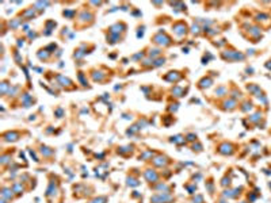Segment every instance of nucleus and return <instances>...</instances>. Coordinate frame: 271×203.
I'll list each match as a JSON object with an SVG mask.
<instances>
[{
	"mask_svg": "<svg viewBox=\"0 0 271 203\" xmlns=\"http://www.w3.org/2000/svg\"><path fill=\"white\" fill-rule=\"evenodd\" d=\"M153 42L157 45H161V46H170V45L172 44L171 38L165 34L164 31H159L156 34V35L153 37Z\"/></svg>",
	"mask_w": 271,
	"mask_h": 203,
	"instance_id": "obj_1",
	"label": "nucleus"
},
{
	"mask_svg": "<svg viewBox=\"0 0 271 203\" xmlns=\"http://www.w3.org/2000/svg\"><path fill=\"white\" fill-rule=\"evenodd\" d=\"M172 30L176 35L182 37V35H186L187 34V24L184 22H176V23L172 26Z\"/></svg>",
	"mask_w": 271,
	"mask_h": 203,
	"instance_id": "obj_2",
	"label": "nucleus"
},
{
	"mask_svg": "<svg viewBox=\"0 0 271 203\" xmlns=\"http://www.w3.org/2000/svg\"><path fill=\"white\" fill-rule=\"evenodd\" d=\"M218 152L222 154H232L233 153V146L230 144H222L218 148Z\"/></svg>",
	"mask_w": 271,
	"mask_h": 203,
	"instance_id": "obj_3",
	"label": "nucleus"
},
{
	"mask_svg": "<svg viewBox=\"0 0 271 203\" xmlns=\"http://www.w3.org/2000/svg\"><path fill=\"white\" fill-rule=\"evenodd\" d=\"M145 177H147L148 182H157V173L155 171H152V169H148L147 172H145Z\"/></svg>",
	"mask_w": 271,
	"mask_h": 203,
	"instance_id": "obj_4",
	"label": "nucleus"
},
{
	"mask_svg": "<svg viewBox=\"0 0 271 203\" xmlns=\"http://www.w3.org/2000/svg\"><path fill=\"white\" fill-rule=\"evenodd\" d=\"M212 83H213V80L210 79V77H203L202 80H201L198 84H199V88H207V87H210L212 86Z\"/></svg>",
	"mask_w": 271,
	"mask_h": 203,
	"instance_id": "obj_5",
	"label": "nucleus"
},
{
	"mask_svg": "<svg viewBox=\"0 0 271 203\" xmlns=\"http://www.w3.org/2000/svg\"><path fill=\"white\" fill-rule=\"evenodd\" d=\"M171 73V76H164L165 80H168V81H178V80H180V77L182 76H178V72H170Z\"/></svg>",
	"mask_w": 271,
	"mask_h": 203,
	"instance_id": "obj_6",
	"label": "nucleus"
},
{
	"mask_svg": "<svg viewBox=\"0 0 271 203\" xmlns=\"http://www.w3.org/2000/svg\"><path fill=\"white\" fill-rule=\"evenodd\" d=\"M1 196H3V199H6V200H10L12 198V191L11 190H8V188H3L1 190Z\"/></svg>",
	"mask_w": 271,
	"mask_h": 203,
	"instance_id": "obj_7",
	"label": "nucleus"
},
{
	"mask_svg": "<svg viewBox=\"0 0 271 203\" xmlns=\"http://www.w3.org/2000/svg\"><path fill=\"white\" fill-rule=\"evenodd\" d=\"M260 118H262V114H260V112H256V114H253V115H251L250 117V119L252 122H258L260 119Z\"/></svg>",
	"mask_w": 271,
	"mask_h": 203,
	"instance_id": "obj_8",
	"label": "nucleus"
},
{
	"mask_svg": "<svg viewBox=\"0 0 271 203\" xmlns=\"http://www.w3.org/2000/svg\"><path fill=\"white\" fill-rule=\"evenodd\" d=\"M243 111H248V110H252V103H250V102H247V103H244V107H241Z\"/></svg>",
	"mask_w": 271,
	"mask_h": 203,
	"instance_id": "obj_9",
	"label": "nucleus"
},
{
	"mask_svg": "<svg viewBox=\"0 0 271 203\" xmlns=\"http://www.w3.org/2000/svg\"><path fill=\"white\" fill-rule=\"evenodd\" d=\"M225 91H227L225 87H220L218 89H215V94H225Z\"/></svg>",
	"mask_w": 271,
	"mask_h": 203,
	"instance_id": "obj_10",
	"label": "nucleus"
},
{
	"mask_svg": "<svg viewBox=\"0 0 271 203\" xmlns=\"http://www.w3.org/2000/svg\"><path fill=\"white\" fill-rule=\"evenodd\" d=\"M159 54H160V50L159 49H155L153 53H149V56L150 57H155V56H159Z\"/></svg>",
	"mask_w": 271,
	"mask_h": 203,
	"instance_id": "obj_11",
	"label": "nucleus"
},
{
	"mask_svg": "<svg viewBox=\"0 0 271 203\" xmlns=\"http://www.w3.org/2000/svg\"><path fill=\"white\" fill-rule=\"evenodd\" d=\"M195 138H197V137H195L194 134H190V135H189V138H187V140H189V141H194Z\"/></svg>",
	"mask_w": 271,
	"mask_h": 203,
	"instance_id": "obj_12",
	"label": "nucleus"
},
{
	"mask_svg": "<svg viewBox=\"0 0 271 203\" xmlns=\"http://www.w3.org/2000/svg\"><path fill=\"white\" fill-rule=\"evenodd\" d=\"M6 89H7V83L4 81V83H3V95L6 94Z\"/></svg>",
	"mask_w": 271,
	"mask_h": 203,
	"instance_id": "obj_13",
	"label": "nucleus"
},
{
	"mask_svg": "<svg viewBox=\"0 0 271 203\" xmlns=\"http://www.w3.org/2000/svg\"><path fill=\"white\" fill-rule=\"evenodd\" d=\"M221 203H227V202H221Z\"/></svg>",
	"mask_w": 271,
	"mask_h": 203,
	"instance_id": "obj_14",
	"label": "nucleus"
},
{
	"mask_svg": "<svg viewBox=\"0 0 271 203\" xmlns=\"http://www.w3.org/2000/svg\"><path fill=\"white\" fill-rule=\"evenodd\" d=\"M241 203H245V202H241Z\"/></svg>",
	"mask_w": 271,
	"mask_h": 203,
	"instance_id": "obj_15",
	"label": "nucleus"
}]
</instances>
